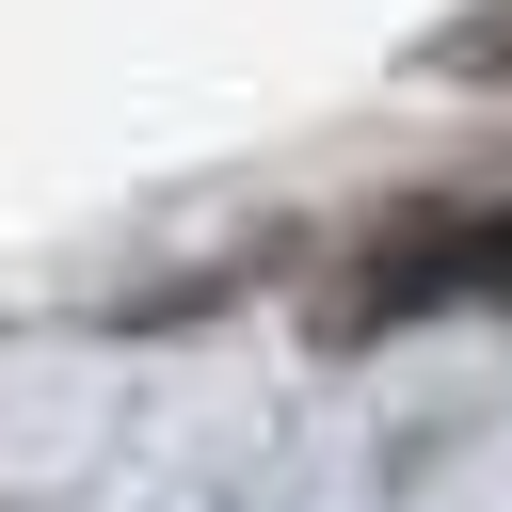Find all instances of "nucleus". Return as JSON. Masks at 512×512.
Returning <instances> with one entry per match:
<instances>
[{"mask_svg":"<svg viewBox=\"0 0 512 512\" xmlns=\"http://www.w3.org/2000/svg\"><path fill=\"white\" fill-rule=\"evenodd\" d=\"M480 288H512V208L432 224V240H400V256L368 272V304H480Z\"/></svg>","mask_w":512,"mask_h":512,"instance_id":"1","label":"nucleus"}]
</instances>
